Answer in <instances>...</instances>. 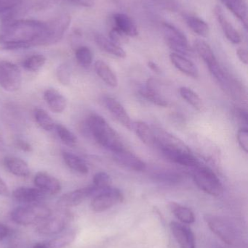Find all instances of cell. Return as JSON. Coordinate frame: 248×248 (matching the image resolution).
<instances>
[{
	"mask_svg": "<svg viewBox=\"0 0 248 248\" xmlns=\"http://www.w3.org/2000/svg\"><path fill=\"white\" fill-rule=\"evenodd\" d=\"M46 22L30 19L5 20L0 30V45L7 50L37 46Z\"/></svg>",
	"mask_w": 248,
	"mask_h": 248,
	"instance_id": "6da1fadb",
	"label": "cell"
},
{
	"mask_svg": "<svg viewBox=\"0 0 248 248\" xmlns=\"http://www.w3.org/2000/svg\"><path fill=\"white\" fill-rule=\"evenodd\" d=\"M205 222L210 230L224 243L234 248H247L241 231L231 220L215 215H206Z\"/></svg>",
	"mask_w": 248,
	"mask_h": 248,
	"instance_id": "7a4b0ae2",
	"label": "cell"
},
{
	"mask_svg": "<svg viewBox=\"0 0 248 248\" xmlns=\"http://www.w3.org/2000/svg\"><path fill=\"white\" fill-rule=\"evenodd\" d=\"M87 126L93 138L102 147L112 153L125 149L117 133L101 116L97 114L89 116Z\"/></svg>",
	"mask_w": 248,
	"mask_h": 248,
	"instance_id": "3957f363",
	"label": "cell"
},
{
	"mask_svg": "<svg viewBox=\"0 0 248 248\" xmlns=\"http://www.w3.org/2000/svg\"><path fill=\"white\" fill-rule=\"evenodd\" d=\"M51 217V210L40 203L29 204L17 207L10 213V218L16 224L29 226L41 222Z\"/></svg>",
	"mask_w": 248,
	"mask_h": 248,
	"instance_id": "277c9868",
	"label": "cell"
},
{
	"mask_svg": "<svg viewBox=\"0 0 248 248\" xmlns=\"http://www.w3.org/2000/svg\"><path fill=\"white\" fill-rule=\"evenodd\" d=\"M71 21V16L65 13L46 22L45 32L38 46H50L59 42L69 28Z\"/></svg>",
	"mask_w": 248,
	"mask_h": 248,
	"instance_id": "5b68a950",
	"label": "cell"
},
{
	"mask_svg": "<svg viewBox=\"0 0 248 248\" xmlns=\"http://www.w3.org/2000/svg\"><path fill=\"white\" fill-rule=\"evenodd\" d=\"M193 179L197 186L208 195L219 197L224 193V186L218 176L207 167L195 168Z\"/></svg>",
	"mask_w": 248,
	"mask_h": 248,
	"instance_id": "8992f818",
	"label": "cell"
},
{
	"mask_svg": "<svg viewBox=\"0 0 248 248\" xmlns=\"http://www.w3.org/2000/svg\"><path fill=\"white\" fill-rule=\"evenodd\" d=\"M163 31L167 45L175 53L183 56H192L194 52L189 46L186 35L178 28L168 23L163 25Z\"/></svg>",
	"mask_w": 248,
	"mask_h": 248,
	"instance_id": "52a82bcc",
	"label": "cell"
},
{
	"mask_svg": "<svg viewBox=\"0 0 248 248\" xmlns=\"http://www.w3.org/2000/svg\"><path fill=\"white\" fill-rule=\"evenodd\" d=\"M165 157L177 164L187 167L196 168L199 166L198 160L186 150L179 144L174 143H159Z\"/></svg>",
	"mask_w": 248,
	"mask_h": 248,
	"instance_id": "ba28073f",
	"label": "cell"
},
{
	"mask_svg": "<svg viewBox=\"0 0 248 248\" xmlns=\"http://www.w3.org/2000/svg\"><path fill=\"white\" fill-rule=\"evenodd\" d=\"M21 83L20 68L9 61H0V87L5 91L14 93L20 88Z\"/></svg>",
	"mask_w": 248,
	"mask_h": 248,
	"instance_id": "9c48e42d",
	"label": "cell"
},
{
	"mask_svg": "<svg viewBox=\"0 0 248 248\" xmlns=\"http://www.w3.org/2000/svg\"><path fill=\"white\" fill-rule=\"evenodd\" d=\"M124 201V195L119 189L109 187L100 191L93 198L90 206L95 212L100 213L112 208Z\"/></svg>",
	"mask_w": 248,
	"mask_h": 248,
	"instance_id": "30bf717a",
	"label": "cell"
},
{
	"mask_svg": "<svg viewBox=\"0 0 248 248\" xmlns=\"http://www.w3.org/2000/svg\"><path fill=\"white\" fill-rule=\"evenodd\" d=\"M71 218V215L69 214L56 216L52 218L50 217L47 219L39 222L36 227V232L42 235L59 234L65 230Z\"/></svg>",
	"mask_w": 248,
	"mask_h": 248,
	"instance_id": "8fae6325",
	"label": "cell"
},
{
	"mask_svg": "<svg viewBox=\"0 0 248 248\" xmlns=\"http://www.w3.org/2000/svg\"><path fill=\"white\" fill-rule=\"evenodd\" d=\"M95 194H96V191L92 185L76 189L61 196L58 200V205L62 208L77 206Z\"/></svg>",
	"mask_w": 248,
	"mask_h": 248,
	"instance_id": "7c38bea8",
	"label": "cell"
},
{
	"mask_svg": "<svg viewBox=\"0 0 248 248\" xmlns=\"http://www.w3.org/2000/svg\"><path fill=\"white\" fill-rule=\"evenodd\" d=\"M170 228L180 248H196L195 234L190 228L176 221L170 223Z\"/></svg>",
	"mask_w": 248,
	"mask_h": 248,
	"instance_id": "4fadbf2b",
	"label": "cell"
},
{
	"mask_svg": "<svg viewBox=\"0 0 248 248\" xmlns=\"http://www.w3.org/2000/svg\"><path fill=\"white\" fill-rule=\"evenodd\" d=\"M113 153V158L118 164L135 171H143L147 166L142 160L137 157L133 153L123 149Z\"/></svg>",
	"mask_w": 248,
	"mask_h": 248,
	"instance_id": "5bb4252c",
	"label": "cell"
},
{
	"mask_svg": "<svg viewBox=\"0 0 248 248\" xmlns=\"http://www.w3.org/2000/svg\"><path fill=\"white\" fill-rule=\"evenodd\" d=\"M33 182L36 187L45 194L57 195L61 190V185L59 180L45 172H39L36 173L33 179Z\"/></svg>",
	"mask_w": 248,
	"mask_h": 248,
	"instance_id": "9a60e30c",
	"label": "cell"
},
{
	"mask_svg": "<svg viewBox=\"0 0 248 248\" xmlns=\"http://www.w3.org/2000/svg\"><path fill=\"white\" fill-rule=\"evenodd\" d=\"M103 102L106 108L116 121L128 129H132V122H131V118L127 113L125 108L119 101L115 100L113 97H105Z\"/></svg>",
	"mask_w": 248,
	"mask_h": 248,
	"instance_id": "2e32d148",
	"label": "cell"
},
{
	"mask_svg": "<svg viewBox=\"0 0 248 248\" xmlns=\"http://www.w3.org/2000/svg\"><path fill=\"white\" fill-rule=\"evenodd\" d=\"M46 194L38 188L26 187L21 186L15 189L13 192V197L17 202L20 203L29 204L39 203L45 198Z\"/></svg>",
	"mask_w": 248,
	"mask_h": 248,
	"instance_id": "e0dca14e",
	"label": "cell"
},
{
	"mask_svg": "<svg viewBox=\"0 0 248 248\" xmlns=\"http://www.w3.org/2000/svg\"><path fill=\"white\" fill-rule=\"evenodd\" d=\"M215 16L217 20L221 26V29L224 32V35L230 42L234 45H238L241 42V36L238 33L235 28L230 23V20L227 18L222 9L219 6L215 7Z\"/></svg>",
	"mask_w": 248,
	"mask_h": 248,
	"instance_id": "ac0fdd59",
	"label": "cell"
},
{
	"mask_svg": "<svg viewBox=\"0 0 248 248\" xmlns=\"http://www.w3.org/2000/svg\"><path fill=\"white\" fill-rule=\"evenodd\" d=\"M115 27L128 37L138 36V27L130 16L125 13H116L113 16Z\"/></svg>",
	"mask_w": 248,
	"mask_h": 248,
	"instance_id": "d6986e66",
	"label": "cell"
},
{
	"mask_svg": "<svg viewBox=\"0 0 248 248\" xmlns=\"http://www.w3.org/2000/svg\"><path fill=\"white\" fill-rule=\"evenodd\" d=\"M170 60L172 64L185 75L195 78L199 77V71L196 65L186 57L172 52L170 55Z\"/></svg>",
	"mask_w": 248,
	"mask_h": 248,
	"instance_id": "ffe728a7",
	"label": "cell"
},
{
	"mask_svg": "<svg viewBox=\"0 0 248 248\" xmlns=\"http://www.w3.org/2000/svg\"><path fill=\"white\" fill-rule=\"evenodd\" d=\"M44 99L51 111L61 113L67 106L66 97L55 89H48L44 93Z\"/></svg>",
	"mask_w": 248,
	"mask_h": 248,
	"instance_id": "44dd1931",
	"label": "cell"
},
{
	"mask_svg": "<svg viewBox=\"0 0 248 248\" xmlns=\"http://www.w3.org/2000/svg\"><path fill=\"white\" fill-rule=\"evenodd\" d=\"M4 167L12 174L19 177H27L30 174L29 165L23 159L7 156L4 157Z\"/></svg>",
	"mask_w": 248,
	"mask_h": 248,
	"instance_id": "7402d4cb",
	"label": "cell"
},
{
	"mask_svg": "<svg viewBox=\"0 0 248 248\" xmlns=\"http://www.w3.org/2000/svg\"><path fill=\"white\" fill-rule=\"evenodd\" d=\"M95 42L99 47L106 53L119 58H125L126 57V52L119 45H116L103 35L96 34L95 36Z\"/></svg>",
	"mask_w": 248,
	"mask_h": 248,
	"instance_id": "603a6c76",
	"label": "cell"
},
{
	"mask_svg": "<svg viewBox=\"0 0 248 248\" xmlns=\"http://www.w3.org/2000/svg\"><path fill=\"white\" fill-rule=\"evenodd\" d=\"M194 46L198 55L208 65V68L218 65V62L214 55V51L207 42L201 39H197L194 42Z\"/></svg>",
	"mask_w": 248,
	"mask_h": 248,
	"instance_id": "cb8c5ba5",
	"label": "cell"
},
{
	"mask_svg": "<svg viewBox=\"0 0 248 248\" xmlns=\"http://www.w3.org/2000/svg\"><path fill=\"white\" fill-rule=\"evenodd\" d=\"M223 4L242 22L245 29L248 27V9L245 0H221Z\"/></svg>",
	"mask_w": 248,
	"mask_h": 248,
	"instance_id": "d4e9b609",
	"label": "cell"
},
{
	"mask_svg": "<svg viewBox=\"0 0 248 248\" xmlns=\"http://www.w3.org/2000/svg\"><path fill=\"white\" fill-rule=\"evenodd\" d=\"M95 71L97 75L109 87H115L118 86V79L116 74L112 68L103 61H97L95 62Z\"/></svg>",
	"mask_w": 248,
	"mask_h": 248,
	"instance_id": "484cf974",
	"label": "cell"
},
{
	"mask_svg": "<svg viewBox=\"0 0 248 248\" xmlns=\"http://www.w3.org/2000/svg\"><path fill=\"white\" fill-rule=\"evenodd\" d=\"M132 129L141 141L148 147H153L157 143V138L148 124L143 122H136L132 123Z\"/></svg>",
	"mask_w": 248,
	"mask_h": 248,
	"instance_id": "4316f807",
	"label": "cell"
},
{
	"mask_svg": "<svg viewBox=\"0 0 248 248\" xmlns=\"http://www.w3.org/2000/svg\"><path fill=\"white\" fill-rule=\"evenodd\" d=\"M62 156L64 162L69 169L81 174H87L88 173L89 169L87 165L84 160L78 155H76L69 152H63Z\"/></svg>",
	"mask_w": 248,
	"mask_h": 248,
	"instance_id": "83f0119b",
	"label": "cell"
},
{
	"mask_svg": "<svg viewBox=\"0 0 248 248\" xmlns=\"http://www.w3.org/2000/svg\"><path fill=\"white\" fill-rule=\"evenodd\" d=\"M141 95L147 99L148 101L151 102L153 104L156 106H160V107H166L167 106V103L165 99L161 96V94L158 93L157 89L154 87L152 80L149 81L146 88L141 89L140 91Z\"/></svg>",
	"mask_w": 248,
	"mask_h": 248,
	"instance_id": "f1b7e54d",
	"label": "cell"
},
{
	"mask_svg": "<svg viewBox=\"0 0 248 248\" xmlns=\"http://www.w3.org/2000/svg\"><path fill=\"white\" fill-rule=\"evenodd\" d=\"M170 209L173 215L183 224H192L195 222V214L190 208L176 202H171L170 204Z\"/></svg>",
	"mask_w": 248,
	"mask_h": 248,
	"instance_id": "f546056e",
	"label": "cell"
},
{
	"mask_svg": "<svg viewBox=\"0 0 248 248\" xmlns=\"http://www.w3.org/2000/svg\"><path fill=\"white\" fill-rule=\"evenodd\" d=\"M184 19L186 24L192 31L204 37L208 36L209 33V26L202 19L191 15L184 16Z\"/></svg>",
	"mask_w": 248,
	"mask_h": 248,
	"instance_id": "4dcf8cb0",
	"label": "cell"
},
{
	"mask_svg": "<svg viewBox=\"0 0 248 248\" xmlns=\"http://www.w3.org/2000/svg\"><path fill=\"white\" fill-rule=\"evenodd\" d=\"M182 98L198 110H202L203 103L199 96L189 87H183L179 90Z\"/></svg>",
	"mask_w": 248,
	"mask_h": 248,
	"instance_id": "1f68e13d",
	"label": "cell"
},
{
	"mask_svg": "<svg viewBox=\"0 0 248 248\" xmlns=\"http://www.w3.org/2000/svg\"><path fill=\"white\" fill-rule=\"evenodd\" d=\"M75 238V231H68L48 242L47 246L48 248H64L71 244Z\"/></svg>",
	"mask_w": 248,
	"mask_h": 248,
	"instance_id": "d6a6232c",
	"label": "cell"
},
{
	"mask_svg": "<svg viewBox=\"0 0 248 248\" xmlns=\"http://www.w3.org/2000/svg\"><path fill=\"white\" fill-rule=\"evenodd\" d=\"M35 121L36 124L45 131H52L55 128V124L54 123L51 116L43 109L37 108L33 113Z\"/></svg>",
	"mask_w": 248,
	"mask_h": 248,
	"instance_id": "836d02e7",
	"label": "cell"
},
{
	"mask_svg": "<svg viewBox=\"0 0 248 248\" xmlns=\"http://www.w3.org/2000/svg\"><path fill=\"white\" fill-rule=\"evenodd\" d=\"M46 62V58L42 55H33L26 58L23 62V66L26 71L36 72L39 71Z\"/></svg>",
	"mask_w": 248,
	"mask_h": 248,
	"instance_id": "e575fe53",
	"label": "cell"
},
{
	"mask_svg": "<svg viewBox=\"0 0 248 248\" xmlns=\"http://www.w3.org/2000/svg\"><path fill=\"white\" fill-rule=\"evenodd\" d=\"M55 129L61 141L68 147H74L77 144V139L76 136L66 127L62 124H55Z\"/></svg>",
	"mask_w": 248,
	"mask_h": 248,
	"instance_id": "d590c367",
	"label": "cell"
},
{
	"mask_svg": "<svg viewBox=\"0 0 248 248\" xmlns=\"http://www.w3.org/2000/svg\"><path fill=\"white\" fill-rule=\"evenodd\" d=\"M111 184L112 179L110 176L106 172L100 171L96 173L93 176L92 186L96 189V193H99L100 191L111 187Z\"/></svg>",
	"mask_w": 248,
	"mask_h": 248,
	"instance_id": "8d00e7d4",
	"label": "cell"
},
{
	"mask_svg": "<svg viewBox=\"0 0 248 248\" xmlns=\"http://www.w3.org/2000/svg\"><path fill=\"white\" fill-rule=\"evenodd\" d=\"M75 58L81 66L87 68L93 62V53L90 48L85 46H80L75 51Z\"/></svg>",
	"mask_w": 248,
	"mask_h": 248,
	"instance_id": "74e56055",
	"label": "cell"
},
{
	"mask_svg": "<svg viewBox=\"0 0 248 248\" xmlns=\"http://www.w3.org/2000/svg\"><path fill=\"white\" fill-rule=\"evenodd\" d=\"M26 0H0V16H8L13 12L16 11Z\"/></svg>",
	"mask_w": 248,
	"mask_h": 248,
	"instance_id": "f35d334b",
	"label": "cell"
},
{
	"mask_svg": "<svg viewBox=\"0 0 248 248\" xmlns=\"http://www.w3.org/2000/svg\"><path fill=\"white\" fill-rule=\"evenodd\" d=\"M58 81L64 86H68L71 82V69L68 62H64L58 66L56 72Z\"/></svg>",
	"mask_w": 248,
	"mask_h": 248,
	"instance_id": "ab89813d",
	"label": "cell"
},
{
	"mask_svg": "<svg viewBox=\"0 0 248 248\" xmlns=\"http://www.w3.org/2000/svg\"><path fill=\"white\" fill-rule=\"evenodd\" d=\"M60 0H36L32 4V9L35 11H42L53 7Z\"/></svg>",
	"mask_w": 248,
	"mask_h": 248,
	"instance_id": "60d3db41",
	"label": "cell"
},
{
	"mask_svg": "<svg viewBox=\"0 0 248 248\" xmlns=\"http://www.w3.org/2000/svg\"><path fill=\"white\" fill-rule=\"evenodd\" d=\"M109 38H110L109 39L118 45L126 43L128 40V36H125L123 33L115 27H114L109 32Z\"/></svg>",
	"mask_w": 248,
	"mask_h": 248,
	"instance_id": "b9f144b4",
	"label": "cell"
},
{
	"mask_svg": "<svg viewBox=\"0 0 248 248\" xmlns=\"http://www.w3.org/2000/svg\"><path fill=\"white\" fill-rule=\"evenodd\" d=\"M237 141L240 147L246 153L248 151V130L247 128H242L237 132Z\"/></svg>",
	"mask_w": 248,
	"mask_h": 248,
	"instance_id": "7bdbcfd3",
	"label": "cell"
},
{
	"mask_svg": "<svg viewBox=\"0 0 248 248\" xmlns=\"http://www.w3.org/2000/svg\"><path fill=\"white\" fill-rule=\"evenodd\" d=\"M153 1H155L157 4L165 10H171V11L177 10L179 7L177 0H153Z\"/></svg>",
	"mask_w": 248,
	"mask_h": 248,
	"instance_id": "ee69618b",
	"label": "cell"
},
{
	"mask_svg": "<svg viewBox=\"0 0 248 248\" xmlns=\"http://www.w3.org/2000/svg\"><path fill=\"white\" fill-rule=\"evenodd\" d=\"M16 145L17 148L23 150V151L26 152V153H29V152L32 151V145H31L29 142H27V141H23V140H17V141H16Z\"/></svg>",
	"mask_w": 248,
	"mask_h": 248,
	"instance_id": "f6af8a7d",
	"label": "cell"
},
{
	"mask_svg": "<svg viewBox=\"0 0 248 248\" xmlns=\"http://www.w3.org/2000/svg\"><path fill=\"white\" fill-rule=\"evenodd\" d=\"M70 2L83 7H90L95 4V0H67Z\"/></svg>",
	"mask_w": 248,
	"mask_h": 248,
	"instance_id": "bcb514c9",
	"label": "cell"
},
{
	"mask_svg": "<svg viewBox=\"0 0 248 248\" xmlns=\"http://www.w3.org/2000/svg\"><path fill=\"white\" fill-rule=\"evenodd\" d=\"M237 55L239 59H240V61H241L243 63L247 65L248 62V55L246 49H243V48H240V49H237Z\"/></svg>",
	"mask_w": 248,
	"mask_h": 248,
	"instance_id": "7dc6e473",
	"label": "cell"
},
{
	"mask_svg": "<svg viewBox=\"0 0 248 248\" xmlns=\"http://www.w3.org/2000/svg\"><path fill=\"white\" fill-rule=\"evenodd\" d=\"M0 195L4 197H9L10 195V190L5 182L0 178Z\"/></svg>",
	"mask_w": 248,
	"mask_h": 248,
	"instance_id": "c3c4849f",
	"label": "cell"
},
{
	"mask_svg": "<svg viewBox=\"0 0 248 248\" xmlns=\"http://www.w3.org/2000/svg\"><path fill=\"white\" fill-rule=\"evenodd\" d=\"M10 234V230L4 224H0V242L6 238Z\"/></svg>",
	"mask_w": 248,
	"mask_h": 248,
	"instance_id": "681fc988",
	"label": "cell"
},
{
	"mask_svg": "<svg viewBox=\"0 0 248 248\" xmlns=\"http://www.w3.org/2000/svg\"><path fill=\"white\" fill-rule=\"evenodd\" d=\"M148 66L151 71H154L155 74H161V69H160V67L157 64H156L155 62H152V61H149L148 62Z\"/></svg>",
	"mask_w": 248,
	"mask_h": 248,
	"instance_id": "f907efd6",
	"label": "cell"
},
{
	"mask_svg": "<svg viewBox=\"0 0 248 248\" xmlns=\"http://www.w3.org/2000/svg\"><path fill=\"white\" fill-rule=\"evenodd\" d=\"M237 114L238 115V117L241 120L244 121L246 124L248 123V113L246 110H243V109H238L237 110Z\"/></svg>",
	"mask_w": 248,
	"mask_h": 248,
	"instance_id": "816d5d0a",
	"label": "cell"
},
{
	"mask_svg": "<svg viewBox=\"0 0 248 248\" xmlns=\"http://www.w3.org/2000/svg\"><path fill=\"white\" fill-rule=\"evenodd\" d=\"M5 150V143L2 136L0 134V152H3Z\"/></svg>",
	"mask_w": 248,
	"mask_h": 248,
	"instance_id": "f5cc1de1",
	"label": "cell"
},
{
	"mask_svg": "<svg viewBox=\"0 0 248 248\" xmlns=\"http://www.w3.org/2000/svg\"><path fill=\"white\" fill-rule=\"evenodd\" d=\"M33 248H48L47 243H39L35 245Z\"/></svg>",
	"mask_w": 248,
	"mask_h": 248,
	"instance_id": "db71d44e",
	"label": "cell"
}]
</instances>
